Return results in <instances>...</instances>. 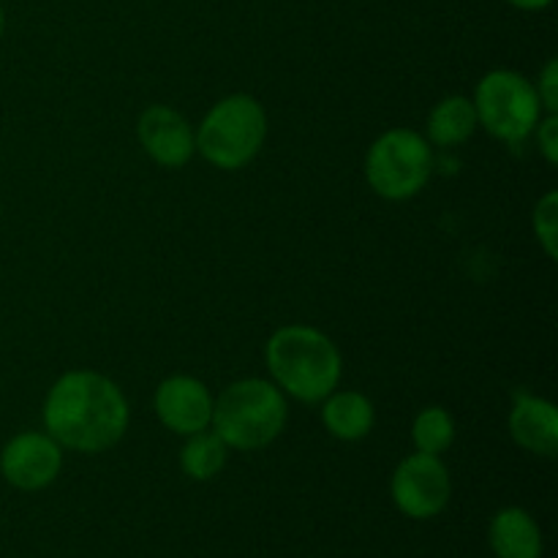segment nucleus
<instances>
[{"label":"nucleus","mask_w":558,"mask_h":558,"mask_svg":"<svg viewBox=\"0 0 558 558\" xmlns=\"http://www.w3.org/2000/svg\"><path fill=\"white\" fill-rule=\"evenodd\" d=\"M131 409L123 390L96 371H69L44 401V428L76 452H104L129 430Z\"/></svg>","instance_id":"nucleus-1"},{"label":"nucleus","mask_w":558,"mask_h":558,"mask_svg":"<svg viewBox=\"0 0 558 558\" xmlns=\"http://www.w3.org/2000/svg\"><path fill=\"white\" fill-rule=\"evenodd\" d=\"M265 363L272 385L303 403H319L338 390L343 360L336 343L308 325H287L270 336Z\"/></svg>","instance_id":"nucleus-2"},{"label":"nucleus","mask_w":558,"mask_h":558,"mask_svg":"<svg viewBox=\"0 0 558 558\" xmlns=\"http://www.w3.org/2000/svg\"><path fill=\"white\" fill-rule=\"evenodd\" d=\"M287 398L272 381L240 379L216 398L210 428L229 450L251 452L272 445L287 428Z\"/></svg>","instance_id":"nucleus-3"},{"label":"nucleus","mask_w":558,"mask_h":558,"mask_svg":"<svg viewBox=\"0 0 558 558\" xmlns=\"http://www.w3.org/2000/svg\"><path fill=\"white\" fill-rule=\"evenodd\" d=\"M196 136V153L216 169L234 172L259 156L267 140V112L254 96L234 93L221 98L202 118Z\"/></svg>","instance_id":"nucleus-4"},{"label":"nucleus","mask_w":558,"mask_h":558,"mask_svg":"<svg viewBox=\"0 0 558 558\" xmlns=\"http://www.w3.org/2000/svg\"><path fill=\"white\" fill-rule=\"evenodd\" d=\"M434 174V147L412 129H390L368 147L365 180L390 202L417 196Z\"/></svg>","instance_id":"nucleus-5"},{"label":"nucleus","mask_w":558,"mask_h":558,"mask_svg":"<svg viewBox=\"0 0 558 558\" xmlns=\"http://www.w3.org/2000/svg\"><path fill=\"white\" fill-rule=\"evenodd\" d=\"M472 104L477 112V125L507 145L526 142L545 114L532 82L510 69L488 71L477 82Z\"/></svg>","instance_id":"nucleus-6"},{"label":"nucleus","mask_w":558,"mask_h":558,"mask_svg":"<svg viewBox=\"0 0 558 558\" xmlns=\"http://www.w3.org/2000/svg\"><path fill=\"white\" fill-rule=\"evenodd\" d=\"M390 490L392 501L403 515L414 521H428L450 505L452 480L439 456L414 452L398 463Z\"/></svg>","instance_id":"nucleus-7"},{"label":"nucleus","mask_w":558,"mask_h":558,"mask_svg":"<svg viewBox=\"0 0 558 558\" xmlns=\"http://www.w3.org/2000/svg\"><path fill=\"white\" fill-rule=\"evenodd\" d=\"M63 469V447L49 434L25 430L0 450V474L16 490H41L58 480Z\"/></svg>","instance_id":"nucleus-8"},{"label":"nucleus","mask_w":558,"mask_h":558,"mask_svg":"<svg viewBox=\"0 0 558 558\" xmlns=\"http://www.w3.org/2000/svg\"><path fill=\"white\" fill-rule=\"evenodd\" d=\"M136 140L142 150L163 169H180L194 158L196 136L189 120L172 107H147L136 120Z\"/></svg>","instance_id":"nucleus-9"},{"label":"nucleus","mask_w":558,"mask_h":558,"mask_svg":"<svg viewBox=\"0 0 558 558\" xmlns=\"http://www.w3.org/2000/svg\"><path fill=\"white\" fill-rule=\"evenodd\" d=\"M213 403L216 398L210 396L205 381L183 374L163 379L153 398L161 425H167L178 436H191L210 428Z\"/></svg>","instance_id":"nucleus-10"},{"label":"nucleus","mask_w":558,"mask_h":558,"mask_svg":"<svg viewBox=\"0 0 558 558\" xmlns=\"http://www.w3.org/2000/svg\"><path fill=\"white\" fill-rule=\"evenodd\" d=\"M510 436L526 452L554 458L558 452V412L554 403L518 392L510 412Z\"/></svg>","instance_id":"nucleus-11"},{"label":"nucleus","mask_w":558,"mask_h":558,"mask_svg":"<svg viewBox=\"0 0 558 558\" xmlns=\"http://www.w3.org/2000/svg\"><path fill=\"white\" fill-rule=\"evenodd\" d=\"M322 423L336 439L360 441L374 430L376 409L363 392L332 390L322 401Z\"/></svg>","instance_id":"nucleus-12"},{"label":"nucleus","mask_w":558,"mask_h":558,"mask_svg":"<svg viewBox=\"0 0 558 558\" xmlns=\"http://www.w3.org/2000/svg\"><path fill=\"white\" fill-rule=\"evenodd\" d=\"M490 548L496 558H539L543 532L526 510L507 507L490 521Z\"/></svg>","instance_id":"nucleus-13"},{"label":"nucleus","mask_w":558,"mask_h":558,"mask_svg":"<svg viewBox=\"0 0 558 558\" xmlns=\"http://www.w3.org/2000/svg\"><path fill=\"white\" fill-rule=\"evenodd\" d=\"M477 131V112L472 98L447 96L430 109L428 142L436 147H458Z\"/></svg>","instance_id":"nucleus-14"},{"label":"nucleus","mask_w":558,"mask_h":558,"mask_svg":"<svg viewBox=\"0 0 558 558\" xmlns=\"http://www.w3.org/2000/svg\"><path fill=\"white\" fill-rule=\"evenodd\" d=\"M185 439L189 441L180 450V469L196 483L218 477L229 458V447L223 445L221 436L216 430H199V434H191Z\"/></svg>","instance_id":"nucleus-15"},{"label":"nucleus","mask_w":558,"mask_h":558,"mask_svg":"<svg viewBox=\"0 0 558 558\" xmlns=\"http://www.w3.org/2000/svg\"><path fill=\"white\" fill-rule=\"evenodd\" d=\"M412 441L417 452L425 456H441L456 441V420L447 409L428 407L414 417L412 423Z\"/></svg>","instance_id":"nucleus-16"},{"label":"nucleus","mask_w":558,"mask_h":558,"mask_svg":"<svg viewBox=\"0 0 558 558\" xmlns=\"http://www.w3.org/2000/svg\"><path fill=\"white\" fill-rule=\"evenodd\" d=\"M534 234H537V243L543 245L545 256L556 259L558 256V194L548 191L543 199L534 207Z\"/></svg>","instance_id":"nucleus-17"},{"label":"nucleus","mask_w":558,"mask_h":558,"mask_svg":"<svg viewBox=\"0 0 558 558\" xmlns=\"http://www.w3.org/2000/svg\"><path fill=\"white\" fill-rule=\"evenodd\" d=\"M534 136H537V150L543 153L545 161L550 167L558 163V114H543L534 129Z\"/></svg>","instance_id":"nucleus-18"},{"label":"nucleus","mask_w":558,"mask_h":558,"mask_svg":"<svg viewBox=\"0 0 558 558\" xmlns=\"http://www.w3.org/2000/svg\"><path fill=\"white\" fill-rule=\"evenodd\" d=\"M534 90H537V98L539 104H543L545 114H556L558 112V60H548V63H545Z\"/></svg>","instance_id":"nucleus-19"},{"label":"nucleus","mask_w":558,"mask_h":558,"mask_svg":"<svg viewBox=\"0 0 558 558\" xmlns=\"http://www.w3.org/2000/svg\"><path fill=\"white\" fill-rule=\"evenodd\" d=\"M507 3L515 5V9H521V11H543V9H548L554 0H507Z\"/></svg>","instance_id":"nucleus-20"},{"label":"nucleus","mask_w":558,"mask_h":558,"mask_svg":"<svg viewBox=\"0 0 558 558\" xmlns=\"http://www.w3.org/2000/svg\"><path fill=\"white\" fill-rule=\"evenodd\" d=\"M3 27H5V16H3V9H0V36H3Z\"/></svg>","instance_id":"nucleus-21"}]
</instances>
